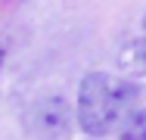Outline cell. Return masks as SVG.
Returning a JSON list of instances; mask_svg holds the SVG:
<instances>
[{
    "mask_svg": "<svg viewBox=\"0 0 146 140\" xmlns=\"http://www.w3.org/2000/svg\"><path fill=\"white\" fill-rule=\"evenodd\" d=\"M140 87L131 78H118L109 72H90L78 87V125L87 137H106L112 134L124 118L137 109Z\"/></svg>",
    "mask_w": 146,
    "mask_h": 140,
    "instance_id": "6da1fadb",
    "label": "cell"
},
{
    "mask_svg": "<svg viewBox=\"0 0 146 140\" xmlns=\"http://www.w3.org/2000/svg\"><path fill=\"white\" fill-rule=\"evenodd\" d=\"M143 31H146V13H143Z\"/></svg>",
    "mask_w": 146,
    "mask_h": 140,
    "instance_id": "5b68a950",
    "label": "cell"
},
{
    "mask_svg": "<svg viewBox=\"0 0 146 140\" xmlns=\"http://www.w3.org/2000/svg\"><path fill=\"white\" fill-rule=\"evenodd\" d=\"M44 134H62L65 131V125H68V109H65V103L59 100V97H50V100H44Z\"/></svg>",
    "mask_w": 146,
    "mask_h": 140,
    "instance_id": "3957f363",
    "label": "cell"
},
{
    "mask_svg": "<svg viewBox=\"0 0 146 140\" xmlns=\"http://www.w3.org/2000/svg\"><path fill=\"white\" fill-rule=\"evenodd\" d=\"M118 140H146V106L134 109L127 118H124L121 137H118Z\"/></svg>",
    "mask_w": 146,
    "mask_h": 140,
    "instance_id": "277c9868",
    "label": "cell"
},
{
    "mask_svg": "<svg viewBox=\"0 0 146 140\" xmlns=\"http://www.w3.org/2000/svg\"><path fill=\"white\" fill-rule=\"evenodd\" d=\"M118 69L124 78H146V37H137V41L121 47Z\"/></svg>",
    "mask_w": 146,
    "mask_h": 140,
    "instance_id": "7a4b0ae2",
    "label": "cell"
}]
</instances>
